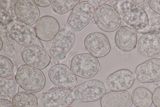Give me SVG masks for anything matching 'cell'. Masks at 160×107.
<instances>
[{"label":"cell","mask_w":160,"mask_h":107,"mask_svg":"<svg viewBox=\"0 0 160 107\" xmlns=\"http://www.w3.org/2000/svg\"><path fill=\"white\" fill-rule=\"evenodd\" d=\"M148 3L150 8L160 15V0H149Z\"/></svg>","instance_id":"83f0119b"},{"label":"cell","mask_w":160,"mask_h":107,"mask_svg":"<svg viewBox=\"0 0 160 107\" xmlns=\"http://www.w3.org/2000/svg\"><path fill=\"white\" fill-rule=\"evenodd\" d=\"M11 16L9 13L4 8L0 7V24L2 25L8 24L10 21Z\"/></svg>","instance_id":"484cf974"},{"label":"cell","mask_w":160,"mask_h":107,"mask_svg":"<svg viewBox=\"0 0 160 107\" xmlns=\"http://www.w3.org/2000/svg\"><path fill=\"white\" fill-rule=\"evenodd\" d=\"M135 74L142 83L160 81V59L151 58L140 64L136 68Z\"/></svg>","instance_id":"4fadbf2b"},{"label":"cell","mask_w":160,"mask_h":107,"mask_svg":"<svg viewBox=\"0 0 160 107\" xmlns=\"http://www.w3.org/2000/svg\"><path fill=\"white\" fill-rule=\"evenodd\" d=\"M33 1L38 6L42 8L49 7L51 5L52 2V0H33Z\"/></svg>","instance_id":"f1b7e54d"},{"label":"cell","mask_w":160,"mask_h":107,"mask_svg":"<svg viewBox=\"0 0 160 107\" xmlns=\"http://www.w3.org/2000/svg\"><path fill=\"white\" fill-rule=\"evenodd\" d=\"M34 29L38 39L43 41H49L54 39L59 31L60 25L55 18L46 15L38 20Z\"/></svg>","instance_id":"2e32d148"},{"label":"cell","mask_w":160,"mask_h":107,"mask_svg":"<svg viewBox=\"0 0 160 107\" xmlns=\"http://www.w3.org/2000/svg\"><path fill=\"white\" fill-rule=\"evenodd\" d=\"M76 41L74 32L71 30L61 29L55 36L49 50L50 55L54 59H64L74 46Z\"/></svg>","instance_id":"52a82bcc"},{"label":"cell","mask_w":160,"mask_h":107,"mask_svg":"<svg viewBox=\"0 0 160 107\" xmlns=\"http://www.w3.org/2000/svg\"><path fill=\"white\" fill-rule=\"evenodd\" d=\"M160 31V18L152 20L149 19V22L148 26L144 29L138 32L142 34L150 32L157 33Z\"/></svg>","instance_id":"d4e9b609"},{"label":"cell","mask_w":160,"mask_h":107,"mask_svg":"<svg viewBox=\"0 0 160 107\" xmlns=\"http://www.w3.org/2000/svg\"><path fill=\"white\" fill-rule=\"evenodd\" d=\"M80 1V0H52L51 6L55 12L63 15L73 9Z\"/></svg>","instance_id":"7402d4cb"},{"label":"cell","mask_w":160,"mask_h":107,"mask_svg":"<svg viewBox=\"0 0 160 107\" xmlns=\"http://www.w3.org/2000/svg\"><path fill=\"white\" fill-rule=\"evenodd\" d=\"M132 103L131 94L127 90L108 92L100 101L102 107H130Z\"/></svg>","instance_id":"d6986e66"},{"label":"cell","mask_w":160,"mask_h":107,"mask_svg":"<svg viewBox=\"0 0 160 107\" xmlns=\"http://www.w3.org/2000/svg\"><path fill=\"white\" fill-rule=\"evenodd\" d=\"M106 88L104 83L96 79L87 81L78 85L74 94L77 99L82 103L98 101L106 94Z\"/></svg>","instance_id":"5b68a950"},{"label":"cell","mask_w":160,"mask_h":107,"mask_svg":"<svg viewBox=\"0 0 160 107\" xmlns=\"http://www.w3.org/2000/svg\"><path fill=\"white\" fill-rule=\"evenodd\" d=\"M17 83L14 79L0 78V96L11 97L17 91Z\"/></svg>","instance_id":"603a6c76"},{"label":"cell","mask_w":160,"mask_h":107,"mask_svg":"<svg viewBox=\"0 0 160 107\" xmlns=\"http://www.w3.org/2000/svg\"><path fill=\"white\" fill-rule=\"evenodd\" d=\"M70 69L79 77L88 79L95 76L100 69L97 58L88 53L77 54L71 60Z\"/></svg>","instance_id":"3957f363"},{"label":"cell","mask_w":160,"mask_h":107,"mask_svg":"<svg viewBox=\"0 0 160 107\" xmlns=\"http://www.w3.org/2000/svg\"><path fill=\"white\" fill-rule=\"evenodd\" d=\"M84 44L86 50L97 58L106 56L111 50L108 38L104 34L100 32H92L88 34L84 40Z\"/></svg>","instance_id":"7c38bea8"},{"label":"cell","mask_w":160,"mask_h":107,"mask_svg":"<svg viewBox=\"0 0 160 107\" xmlns=\"http://www.w3.org/2000/svg\"><path fill=\"white\" fill-rule=\"evenodd\" d=\"M14 65L12 61L8 57L0 56V76L6 78L13 74Z\"/></svg>","instance_id":"cb8c5ba5"},{"label":"cell","mask_w":160,"mask_h":107,"mask_svg":"<svg viewBox=\"0 0 160 107\" xmlns=\"http://www.w3.org/2000/svg\"><path fill=\"white\" fill-rule=\"evenodd\" d=\"M152 102L156 107H160V86L154 91L152 96Z\"/></svg>","instance_id":"4316f807"},{"label":"cell","mask_w":160,"mask_h":107,"mask_svg":"<svg viewBox=\"0 0 160 107\" xmlns=\"http://www.w3.org/2000/svg\"><path fill=\"white\" fill-rule=\"evenodd\" d=\"M138 40L136 32L131 27L123 26L116 32L114 42L116 46L124 52H129L136 47Z\"/></svg>","instance_id":"ac0fdd59"},{"label":"cell","mask_w":160,"mask_h":107,"mask_svg":"<svg viewBox=\"0 0 160 107\" xmlns=\"http://www.w3.org/2000/svg\"><path fill=\"white\" fill-rule=\"evenodd\" d=\"M138 51L142 56L149 58L160 56V35L150 32L144 34L139 38L137 44Z\"/></svg>","instance_id":"9a60e30c"},{"label":"cell","mask_w":160,"mask_h":107,"mask_svg":"<svg viewBox=\"0 0 160 107\" xmlns=\"http://www.w3.org/2000/svg\"><path fill=\"white\" fill-rule=\"evenodd\" d=\"M21 55L27 65L40 70L46 68L51 62L49 55L42 47L36 45L25 46L22 51Z\"/></svg>","instance_id":"30bf717a"},{"label":"cell","mask_w":160,"mask_h":107,"mask_svg":"<svg viewBox=\"0 0 160 107\" xmlns=\"http://www.w3.org/2000/svg\"><path fill=\"white\" fill-rule=\"evenodd\" d=\"M74 100L72 91L60 88L42 93L40 102L42 107H68Z\"/></svg>","instance_id":"9c48e42d"},{"label":"cell","mask_w":160,"mask_h":107,"mask_svg":"<svg viewBox=\"0 0 160 107\" xmlns=\"http://www.w3.org/2000/svg\"><path fill=\"white\" fill-rule=\"evenodd\" d=\"M14 107H38V99L32 93L26 91L18 92L12 99Z\"/></svg>","instance_id":"44dd1931"},{"label":"cell","mask_w":160,"mask_h":107,"mask_svg":"<svg viewBox=\"0 0 160 107\" xmlns=\"http://www.w3.org/2000/svg\"><path fill=\"white\" fill-rule=\"evenodd\" d=\"M0 51H1L3 47V41L1 37H0Z\"/></svg>","instance_id":"d6a6232c"},{"label":"cell","mask_w":160,"mask_h":107,"mask_svg":"<svg viewBox=\"0 0 160 107\" xmlns=\"http://www.w3.org/2000/svg\"><path fill=\"white\" fill-rule=\"evenodd\" d=\"M0 107H14L12 102L5 99H0Z\"/></svg>","instance_id":"f546056e"},{"label":"cell","mask_w":160,"mask_h":107,"mask_svg":"<svg viewBox=\"0 0 160 107\" xmlns=\"http://www.w3.org/2000/svg\"><path fill=\"white\" fill-rule=\"evenodd\" d=\"M132 2L136 3H142L145 1V0H132Z\"/></svg>","instance_id":"1f68e13d"},{"label":"cell","mask_w":160,"mask_h":107,"mask_svg":"<svg viewBox=\"0 0 160 107\" xmlns=\"http://www.w3.org/2000/svg\"><path fill=\"white\" fill-rule=\"evenodd\" d=\"M15 14L20 20L30 26L38 22L40 12L36 3L32 0H18L16 3Z\"/></svg>","instance_id":"5bb4252c"},{"label":"cell","mask_w":160,"mask_h":107,"mask_svg":"<svg viewBox=\"0 0 160 107\" xmlns=\"http://www.w3.org/2000/svg\"><path fill=\"white\" fill-rule=\"evenodd\" d=\"M92 1L96 4L100 6L105 4V3L109 1L108 0H92Z\"/></svg>","instance_id":"4dcf8cb0"},{"label":"cell","mask_w":160,"mask_h":107,"mask_svg":"<svg viewBox=\"0 0 160 107\" xmlns=\"http://www.w3.org/2000/svg\"><path fill=\"white\" fill-rule=\"evenodd\" d=\"M109 1L125 23L136 32L144 29L148 25L149 19L147 12L138 4L129 0Z\"/></svg>","instance_id":"6da1fadb"},{"label":"cell","mask_w":160,"mask_h":107,"mask_svg":"<svg viewBox=\"0 0 160 107\" xmlns=\"http://www.w3.org/2000/svg\"><path fill=\"white\" fill-rule=\"evenodd\" d=\"M68 107H73V106H68Z\"/></svg>","instance_id":"836d02e7"},{"label":"cell","mask_w":160,"mask_h":107,"mask_svg":"<svg viewBox=\"0 0 160 107\" xmlns=\"http://www.w3.org/2000/svg\"><path fill=\"white\" fill-rule=\"evenodd\" d=\"M48 76L54 85L67 89L73 88L76 83L77 78L71 69L62 63L55 64L49 70Z\"/></svg>","instance_id":"8fae6325"},{"label":"cell","mask_w":160,"mask_h":107,"mask_svg":"<svg viewBox=\"0 0 160 107\" xmlns=\"http://www.w3.org/2000/svg\"><path fill=\"white\" fill-rule=\"evenodd\" d=\"M93 19L98 27L106 32L115 31L121 23V18L118 11L112 6L106 4L96 8Z\"/></svg>","instance_id":"277c9868"},{"label":"cell","mask_w":160,"mask_h":107,"mask_svg":"<svg viewBox=\"0 0 160 107\" xmlns=\"http://www.w3.org/2000/svg\"><path fill=\"white\" fill-rule=\"evenodd\" d=\"M10 36L19 45L27 46L34 44L37 39L35 29L21 20H14L7 27Z\"/></svg>","instance_id":"ba28073f"},{"label":"cell","mask_w":160,"mask_h":107,"mask_svg":"<svg viewBox=\"0 0 160 107\" xmlns=\"http://www.w3.org/2000/svg\"><path fill=\"white\" fill-rule=\"evenodd\" d=\"M15 80L22 88L32 93L41 91L46 84V78L43 72L27 64L22 65L18 68Z\"/></svg>","instance_id":"7a4b0ae2"},{"label":"cell","mask_w":160,"mask_h":107,"mask_svg":"<svg viewBox=\"0 0 160 107\" xmlns=\"http://www.w3.org/2000/svg\"><path fill=\"white\" fill-rule=\"evenodd\" d=\"M152 93L148 89L138 87L132 94L133 104L136 107H150L152 103Z\"/></svg>","instance_id":"ffe728a7"},{"label":"cell","mask_w":160,"mask_h":107,"mask_svg":"<svg viewBox=\"0 0 160 107\" xmlns=\"http://www.w3.org/2000/svg\"><path fill=\"white\" fill-rule=\"evenodd\" d=\"M134 78L132 73L125 69L119 70L111 74L107 79V82L112 91L126 90L132 86Z\"/></svg>","instance_id":"e0dca14e"},{"label":"cell","mask_w":160,"mask_h":107,"mask_svg":"<svg viewBox=\"0 0 160 107\" xmlns=\"http://www.w3.org/2000/svg\"><path fill=\"white\" fill-rule=\"evenodd\" d=\"M95 11L94 6L89 2H79L72 10L68 18L67 23L74 30L80 31L92 20Z\"/></svg>","instance_id":"8992f818"}]
</instances>
